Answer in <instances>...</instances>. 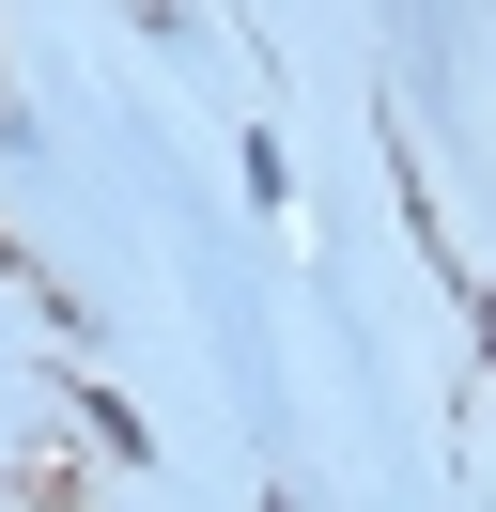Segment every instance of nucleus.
<instances>
[{
	"instance_id": "nucleus-1",
	"label": "nucleus",
	"mask_w": 496,
	"mask_h": 512,
	"mask_svg": "<svg viewBox=\"0 0 496 512\" xmlns=\"http://www.w3.org/2000/svg\"><path fill=\"white\" fill-rule=\"evenodd\" d=\"M481 357H496V295H481Z\"/></svg>"
}]
</instances>
